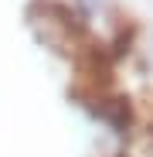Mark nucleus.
<instances>
[{
  "mask_svg": "<svg viewBox=\"0 0 153 157\" xmlns=\"http://www.w3.org/2000/svg\"><path fill=\"white\" fill-rule=\"evenodd\" d=\"M95 113L106 120L116 133H126V130H129V123H133V106H129V99H126V96H112V99L102 96L99 106H95Z\"/></svg>",
  "mask_w": 153,
  "mask_h": 157,
  "instance_id": "nucleus-1",
  "label": "nucleus"
},
{
  "mask_svg": "<svg viewBox=\"0 0 153 157\" xmlns=\"http://www.w3.org/2000/svg\"><path fill=\"white\" fill-rule=\"evenodd\" d=\"M133 34H136V28H119V34H116V41H112V51L109 55L112 58H122V55H129V44H133Z\"/></svg>",
  "mask_w": 153,
  "mask_h": 157,
  "instance_id": "nucleus-2",
  "label": "nucleus"
}]
</instances>
